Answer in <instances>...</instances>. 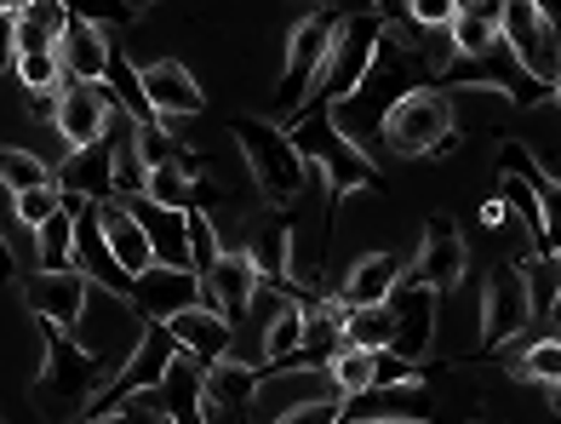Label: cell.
I'll return each instance as SVG.
<instances>
[{
  "mask_svg": "<svg viewBox=\"0 0 561 424\" xmlns=\"http://www.w3.org/2000/svg\"><path fill=\"white\" fill-rule=\"evenodd\" d=\"M293 138V149H298V161L316 172V179L327 184V195H350V190H378V161L367 156V149H355V144H344L339 138V127H333V110H321V104H304L287 127H280Z\"/></svg>",
  "mask_w": 561,
  "mask_h": 424,
  "instance_id": "obj_1",
  "label": "cell"
},
{
  "mask_svg": "<svg viewBox=\"0 0 561 424\" xmlns=\"http://www.w3.org/2000/svg\"><path fill=\"white\" fill-rule=\"evenodd\" d=\"M378 138H385V149H390V156H401V161L447 156V149L458 144L453 98L436 92V87H419V92L396 98V104L385 110V121H378Z\"/></svg>",
  "mask_w": 561,
  "mask_h": 424,
  "instance_id": "obj_2",
  "label": "cell"
},
{
  "mask_svg": "<svg viewBox=\"0 0 561 424\" xmlns=\"http://www.w3.org/2000/svg\"><path fill=\"white\" fill-rule=\"evenodd\" d=\"M378 41H385V12H378V7L350 12V18L339 23L333 46H327V64H321V75H316V87H310V98H304V104L339 110L344 98L367 81V69H373V58H378Z\"/></svg>",
  "mask_w": 561,
  "mask_h": 424,
  "instance_id": "obj_3",
  "label": "cell"
},
{
  "mask_svg": "<svg viewBox=\"0 0 561 424\" xmlns=\"http://www.w3.org/2000/svg\"><path fill=\"white\" fill-rule=\"evenodd\" d=\"M236 144H241L247 172H252V184H259L264 202H298V195L310 190V167L298 161L293 138L280 133L275 121L241 115V121H236Z\"/></svg>",
  "mask_w": 561,
  "mask_h": 424,
  "instance_id": "obj_4",
  "label": "cell"
},
{
  "mask_svg": "<svg viewBox=\"0 0 561 424\" xmlns=\"http://www.w3.org/2000/svg\"><path fill=\"white\" fill-rule=\"evenodd\" d=\"M41 351H46L41 356V396H46V402H58L53 413L64 424H81L87 408H92V396L104 390V367H98L69 333L46 328V321H41Z\"/></svg>",
  "mask_w": 561,
  "mask_h": 424,
  "instance_id": "obj_5",
  "label": "cell"
},
{
  "mask_svg": "<svg viewBox=\"0 0 561 424\" xmlns=\"http://www.w3.org/2000/svg\"><path fill=\"white\" fill-rule=\"evenodd\" d=\"M499 35H504V53L539 92H556L561 81V41H556V18L533 0H510L499 7Z\"/></svg>",
  "mask_w": 561,
  "mask_h": 424,
  "instance_id": "obj_6",
  "label": "cell"
},
{
  "mask_svg": "<svg viewBox=\"0 0 561 424\" xmlns=\"http://www.w3.org/2000/svg\"><path fill=\"white\" fill-rule=\"evenodd\" d=\"M339 23H344V12H310V18H298V30L287 35V64H280V92H275L287 115L304 110V98H310L316 75L327 64V46H333Z\"/></svg>",
  "mask_w": 561,
  "mask_h": 424,
  "instance_id": "obj_7",
  "label": "cell"
},
{
  "mask_svg": "<svg viewBox=\"0 0 561 424\" xmlns=\"http://www.w3.org/2000/svg\"><path fill=\"white\" fill-rule=\"evenodd\" d=\"M533 328L527 316V282L522 264H499L488 276V293H481V351H504Z\"/></svg>",
  "mask_w": 561,
  "mask_h": 424,
  "instance_id": "obj_8",
  "label": "cell"
},
{
  "mask_svg": "<svg viewBox=\"0 0 561 424\" xmlns=\"http://www.w3.org/2000/svg\"><path fill=\"white\" fill-rule=\"evenodd\" d=\"M126 305H133V316H144V328H167L178 310L201 305V276H195V270L149 264V270L133 276V287H126Z\"/></svg>",
  "mask_w": 561,
  "mask_h": 424,
  "instance_id": "obj_9",
  "label": "cell"
},
{
  "mask_svg": "<svg viewBox=\"0 0 561 424\" xmlns=\"http://www.w3.org/2000/svg\"><path fill=\"white\" fill-rule=\"evenodd\" d=\"M259 270H252V259L241 253V247H224L218 264L201 276V310L224 316V328H236V321L252 310V293H259Z\"/></svg>",
  "mask_w": 561,
  "mask_h": 424,
  "instance_id": "obj_10",
  "label": "cell"
},
{
  "mask_svg": "<svg viewBox=\"0 0 561 424\" xmlns=\"http://www.w3.org/2000/svg\"><path fill=\"white\" fill-rule=\"evenodd\" d=\"M138 92L156 121H167V127H178V121H190L207 110V92L195 87V75L178 64V58H161V64H144L138 69Z\"/></svg>",
  "mask_w": 561,
  "mask_h": 424,
  "instance_id": "obj_11",
  "label": "cell"
},
{
  "mask_svg": "<svg viewBox=\"0 0 561 424\" xmlns=\"http://www.w3.org/2000/svg\"><path fill=\"white\" fill-rule=\"evenodd\" d=\"M87 276L81 270H30L23 276V298H30V310L35 321H46V328H58V333H75V321H81L87 310Z\"/></svg>",
  "mask_w": 561,
  "mask_h": 424,
  "instance_id": "obj_12",
  "label": "cell"
},
{
  "mask_svg": "<svg viewBox=\"0 0 561 424\" xmlns=\"http://www.w3.org/2000/svg\"><path fill=\"white\" fill-rule=\"evenodd\" d=\"M465 264H470V247L465 236H458L453 218H430L424 224V247L413 259V287H430V293H453L458 282H465Z\"/></svg>",
  "mask_w": 561,
  "mask_h": 424,
  "instance_id": "obj_13",
  "label": "cell"
},
{
  "mask_svg": "<svg viewBox=\"0 0 561 424\" xmlns=\"http://www.w3.org/2000/svg\"><path fill=\"white\" fill-rule=\"evenodd\" d=\"M110 121H115V104L104 87H64L58 104H53V133L64 138V156L69 149H87L98 138H110Z\"/></svg>",
  "mask_w": 561,
  "mask_h": 424,
  "instance_id": "obj_14",
  "label": "cell"
},
{
  "mask_svg": "<svg viewBox=\"0 0 561 424\" xmlns=\"http://www.w3.org/2000/svg\"><path fill=\"white\" fill-rule=\"evenodd\" d=\"M436 310H442V293L401 282V287H396V298H390V316H396L390 356H401V362L424 367V356H430V339H436Z\"/></svg>",
  "mask_w": 561,
  "mask_h": 424,
  "instance_id": "obj_15",
  "label": "cell"
},
{
  "mask_svg": "<svg viewBox=\"0 0 561 424\" xmlns=\"http://www.w3.org/2000/svg\"><path fill=\"white\" fill-rule=\"evenodd\" d=\"M110 53H115V41L104 35V23L87 18V12H69V23H64V41H58L64 81H75V87H104Z\"/></svg>",
  "mask_w": 561,
  "mask_h": 424,
  "instance_id": "obj_16",
  "label": "cell"
},
{
  "mask_svg": "<svg viewBox=\"0 0 561 424\" xmlns=\"http://www.w3.org/2000/svg\"><path fill=\"white\" fill-rule=\"evenodd\" d=\"M252 390H259V367L224 356L218 367L201 373V419L207 424H247Z\"/></svg>",
  "mask_w": 561,
  "mask_h": 424,
  "instance_id": "obj_17",
  "label": "cell"
},
{
  "mask_svg": "<svg viewBox=\"0 0 561 424\" xmlns=\"http://www.w3.org/2000/svg\"><path fill=\"white\" fill-rule=\"evenodd\" d=\"M58 190H64V202H92V207L115 202L110 138H98V144H87V149H69L64 167H58Z\"/></svg>",
  "mask_w": 561,
  "mask_h": 424,
  "instance_id": "obj_18",
  "label": "cell"
},
{
  "mask_svg": "<svg viewBox=\"0 0 561 424\" xmlns=\"http://www.w3.org/2000/svg\"><path fill=\"white\" fill-rule=\"evenodd\" d=\"M149 408H156L167 424H207L201 419V367L178 351L172 362H167V373H161V385L144 396Z\"/></svg>",
  "mask_w": 561,
  "mask_h": 424,
  "instance_id": "obj_19",
  "label": "cell"
},
{
  "mask_svg": "<svg viewBox=\"0 0 561 424\" xmlns=\"http://www.w3.org/2000/svg\"><path fill=\"white\" fill-rule=\"evenodd\" d=\"M167 339L184 351L201 373L207 367H218L224 356H229V328H224V316H213V310H178L172 321H167Z\"/></svg>",
  "mask_w": 561,
  "mask_h": 424,
  "instance_id": "obj_20",
  "label": "cell"
},
{
  "mask_svg": "<svg viewBox=\"0 0 561 424\" xmlns=\"http://www.w3.org/2000/svg\"><path fill=\"white\" fill-rule=\"evenodd\" d=\"M64 23H69V7H58V0H18V12H12V58L58 53Z\"/></svg>",
  "mask_w": 561,
  "mask_h": 424,
  "instance_id": "obj_21",
  "label": "cell"
},
{
  "mask_svg": "<svg viewBox=\"0 0 561 424\" xmlns=\"http://www.w3.org/2000/svg\"><path fill=\"white\" fill-rule=\"evenodd\" d=\"M126 213H133V224L144 230L149 241V259L167 264V270H190V236H184V213H161L149 202H121Z\"/></svg>",
  "mask_w": 561,
  "mask_h": 424,
  "instance_id": "obj_22",
  "label": "cell"
},
{
  "mask_svg": "<svg viewBox=\"0 0 561 424\" xmlns=\"http://www.w3.org/2000/svg\"><path fill=\"white\" fill-rule=\"evenodd\" d=\"M401 282H407V270H401L396 253H367V259H355V270H350V282H344L339 298L350 310H378V305H390V298H396Z\"/></svg>",
  "mask_w": 561,
  "mask_h": 424,
  "instance_id": "obj_23",
  "label": "cell"
},
{
  "mask_svg": "<svg viewBox=\"0 0 561 424\" xmlns=\"http://www.w3.org/2000/svg\"><path fill=\"white\" fill-rule=\"evenodd\" d=\"M98 230H104V241H110V259L121 264V276H138V270L156 264V259H149V241H144V230L133 224V213H126L121 202H104V207H98Z\"/></svg>",
  "mask_w": 561,
  "mask_h": 424,
  "instance_id": "obj_24",
  "label": "cell"
},
{
  "mask_svg": "<svg viewBox=\"0 0 561 424\" xmlns=\"http://www.w3.org/2000/svg\"><path fill=\"white\" fill-rule=\"evenodd\" d=\"M447 41H453L458 58H493L499 46H504V35H499V7H458Z\"/></svg>",
  "mask_w": 561,
  "mask_h": 424,
  "instance_id": "obj_25",
  "label": "cell"
},
{
  "mask_svg": "<svg viewBox=\"0 0 561 424\" xmlns=\"http://www.w3.org/2000/svg\"><path fill=\"white\" fill-rule=\"evenodd\" d=\"M53 184H58V167L41 149L0 144V190L7 195H30V190H53Z\"/></svg>",
  "mask_w": 561,
  "mask_h": 424,
  "instance_id": "obj_26",
  "label": "cell"
},
{
  "mask_svg": "<svg viewBox=\"0 0 561 424\" xmlns=\"http://www.w3.org/2000/svg\"><path fill=\"white\" fill-rule=\"evenodd\" d=\"M499 172H516V184L533 195V202H545V218H556V179L533 161L527 144H499Z\"/></svg>",
  "mask_w": 561,
  "mask_h": 424,
  "instance_id": "obj_27",
  "label": "cell"
},
{
  "mask_svg": "<svg viewBox=\"0 0 561 424\" xmlns=\"http://www.w3.org/2000/svg\"><path fill=\"white\" fill-rule=\"evenodd\" d=\"M35 264L41 270H75V218H69V207H58L35 230Z\"/></svg>",
  "mask_w": 561,
  "mask_h": 424,
  "instance_id": "obj_28",
  "label": "cell"
},
{
  "mask_svg": "<svg viewBox=\"0 0 561 424\" xmlns=\"http://www.w3.org/2000/svg\"><path fill=\"white\" fill-rule=\"evenodd\" d=\"M522 282H527V316L545 333H556V259H527Z\"/></svg>",
  "mask_w": 561,
  "mask_h": 424,
  "instance_id": "obj_29",
  "label": "cell"
},
{
  "mask_svg": "<svg viewBox=\"0 0 561 424\" xmlns=\"http://www.w3.org/2000/svg\"><path fill=\"white\" fill-rule=\"evenodd\" d=\"M298 344H304V298H293V305L270 321V333L259 344V367H280Z\"/></svg>",
  "mask_w": 561,
  "mask_h": 424,
  "instance_id": "obj_30",
  "label": "cell"
},
{
  "mask_svg": "<svg viewBox=\"0 0 561 424\" xmlns=\"http://www.w3.org/2000/svg\"><path fill=\"white\" fill-rule=\"evenodd\" d=\"M390 339H396L390 305H378V310H350V321H344V351H390Z\"/></svg>",
  "mask_w": 561,
  "mask_h": 424,
  "instance_id": "obj_31",
  "label": "cell"
},
{
  "mask_svg": "<svg viewBox=\"0 0 561 424\" xmlns=\"http://www.w3.org/2000/svg\"><path fill=\"white\" fill-rule=\"evenodd\" d=\"M510 373L556 390V379H561V339H533L527 351H522V362H510Z\"/></svg>",
  "mask_w": 561,
  "mask_h": 424,
  "instance_id": "obj_32",
  "label": "cell"
},
{
  "mask_svg": "<svg viewBox=\"0 0 561 424\" xmlns=\"http://www.w3.org/2000/svg\"><path fill=\"white\" fill-rule=\"evenodd\" d=\"M327 373H333V390L344 396H367V385H373V351H339L333 362H327Z\"/></svg>",
  "mask_w": 561,
  "mask_h": 424,
  "instance_id": "obj_33",
  "label": "cell"
},
{
  "mask_svg": "<svg viewBox=\"0 0 561 424\" xmlns=\"http://www.w3.org/2000/svg\"><path fill=\"white\" fill-rule=\"evenodd\" d=\"M184 236H190V270H195V276H207V270L218 264V253H224L218 236H213V218L201 207H190L184 213Z\"/></svg>",
  "mask_w": 561,
  "mask_h": 424,
  "instance_id": "obj_34",
  "label": "cell"
},
{
  "mask_svg": "<svg viewBox=\"0 0 561 424\" xmlns=\"http://www.w3.org/2000/svg\"><path fill=\"white\" fill-rule=\"evenodd\" d=\"M424 379H430V367H413L390 351H373V385L367 390H396V385H424Z\"/></svg>",
  "mask_w": 561,
  "mask_h": 424,
  "instance_id": "obj_35",
  "label": "cell"
},
{
  "mask_svg": "<svg viewBox=\"0 0 561 424\" xmlns=\"http://www.w3.org/2000/svg\"><path fill=\"white\" fill-rule=\"evenodd\" d=\"M64 207V190L53 184V190H30V195H12V218L23 224V230H41L46 218H53Z\"/></svg>",
  "mask_w": 561,
  "mask_h": 424,
  "instance_id": "obj_36",
  "label": "cell"
},
{
  "mask_svg": "<svg viewBox=\"0 0 561 424\" xmlns=\"http://www.w3.org/2000/svg\"><path fill=\"white\" fill-rule=\"evenodd\" d=\"M81 424H161V413L138 396V402H126V408H115V413H98V419H81Z\"/></svg>",
  "mask_w": 561,
  "mask_h": 424,
  "instance_id": "obj_37",
  "label": "cell"
},
{
  "mask_svg": "<svg viewBox=\"0 0 561 424\" xmlns=\"http://www.w3.org/2000/svg\"><path fill=\"white\" fill-rule=\"evenodd\" d=\"M275 424H344V396L316 402V408H304V413H287V419H275Z\"/></svg>",
  "mask_w": 561,
  "mask_h": 424,
  "instance_id": "obj_38",
  "label": "cell"
},
{
  "mask_svg": "<svg viewBox=\"0 0 561 424\" xmlns=\"http://www.w3.org/2000/svg\"><path fill=\"white\" fill-rule=\"evenodd\" d=\"M12 12H18V0H0V75L12 69Z\"/></svg>",
  "mask_w": 561,
  "mask_h": 424,
  "instance_id": "obj_39",
  "label": "cell"
},
{
  "mask_svg": "<svg viewBox=\"0 0 561 424\" xmlns=\"http://www.w3.org/2000/svg\"><path fill=\"white\" fill-rule=\"evenodd\" d=\"M7 282H18V253L7 247V236H0V287H7Z\"/></svg>",
  "mask_w": 561,
  "mask_h": 424,
  "instance_id": "obj_40",
  "label": "cell"
},
{
  "mask_svg": "<svg viewBox=\"0 0 561 424\" xmlns=\"http://www.w3.org/2000/svg\"><path fill=\"white\" fill-rule=\"evenodd\" d=\"M481 224H488V230H504V224H510V207H504V202H488V207H481Z\"/></svg>",
  "mask_w": 561,
  "mask_h": 424,
  "instance_id": "obj_41",
  "label": "cell"
},
{
  "mask_svg": "<svg viewBox=\"0 0 561 424\" xmlns=\"http://www.w3.org/2000/svg\"><path fill=\"white\" fill-rule=\"evenodd\" d=\"M161 424H167V419H161Z\"/></svg>",
  "mask_w": 561,
  "mask_h": 424,
  "instance_id": "obj_42",
  "label": "cell"
}]
</instances>
